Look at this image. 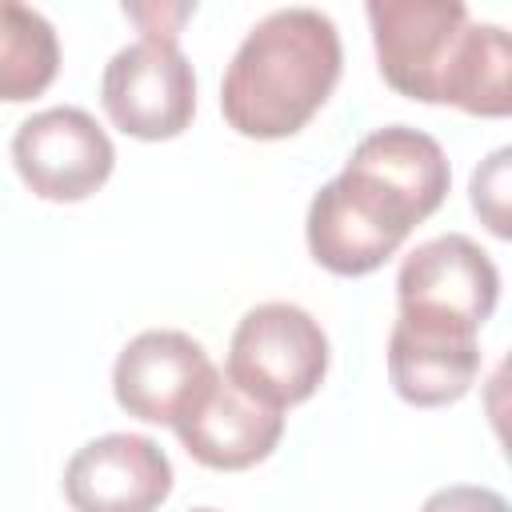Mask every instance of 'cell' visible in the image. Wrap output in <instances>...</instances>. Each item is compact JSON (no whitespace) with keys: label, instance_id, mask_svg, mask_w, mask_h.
Wrapping results in <instances>:
<instances>
[{"label":"cell","instance_id":"1","mask_svg":"<svg viewBox=\"0 0 512 512\" xmlns=\"http://www.w3.org/2000/svg\"><path fill=\"white\" fill-rule=\"evenodd\" d=\"M340 64L344 48L328 12L276 8L240 40L220 84V112L248 140H284L324 108Z\"/></svg>","mask_w":512,"mask_h":512},{"label":"cell","instance_id":"2","mask_svg":"<svg viewBox=\"0 0 512 512\" xmlns=\"http://www.w3.org/2000/svg\"><path fill=\"white\" fill-rule=\"evenodd\" d=\"M328 372V336L312 312L288 300L248 308L228 344L224 376L268 408L308 400Z\"/></svg>","mask_w":512,"mask_h":512},{"label":"cell","instance_id":"3","mask_svg":"<svg viewBox=\"0 0 512 512\" xmlns=\"http://www.w3.org/2000/svg\"><path fill=\"white\" fill-rule=\"evenodd\" d=\"M376 64L408 100L444 104L468 28L464 0H368Z\"/></svg>","mask_w":512,"mask_h":512},{"label":"cell","instance_id":"4","mask_svg":"<svg viewBox=\"0 0 512 512\" xmlns=\"http://www.w3.org/2000/svg\"><path fill=\"white\" fill-rule=\"evenodd\" d=\"M100 100L120 132L136 140H172L192 124L196 76L176 40L140 36L104 64Z\"/></svg>","mask_w":512,"mask_h":512},{"label":"cell","instance_id":"5","mask_svg":"<svg viewBox=\"0 0 512 512\" xmlns=\"http://www.w3.org/2000/svg\"><path fill=\"white\" fill-rule=\"evenodd\" d=\"M500 296L492 256L460 232L416 244L396 272V304L408 320H432L460 332H480Z\"/></svg>","mask_w":512,"mask_h":512},{"label":"cell","instance_id":"6","mask_svg":"<svg viewBox=\"0 0 512 512\" xmlns=\"http://www.w3.org/2000/svg\"><path fill=\"white\" fill-rule=\"evenodd\" d=\"M12 164L40 200L72 204L92 196L116 164V148L92 112L56 104L20 120L12 136Z\"/></svg>","mask_w":512,"mask_h":512},{"label":"cell","instance_id":"7","mask_svg":"<svg viewBox=\"0 0 512 512\" xmlns=\"http://www.w3.org/2000/svg\"><path fill=\"white\" fill-rule=\"evenodd\" d=\"M408 232L412 220L348 172H340L312 196L304 220L312 260L336 276L376 272L408 240Z\"/></svg>","mask_w":512,"mask_h":512},{"label":"cell","instance_id":"8","mask_svg":"<svg viewBox=\"0 0 512 512\" xmlns=\"http://www.w3.org/2000/svg\"><path fill=\"white\" fill-rule=\"evenodd\" d=\"M216 380L204 344L176 328L132 336L112 364L116 404L144 424H176Z\"/></svg>","mask_w":512,"mask_h":512},{"label":"cell","instance_id":"9","mask_svg":"<svg viewBox=\"0 0 512 512\" xmlns=\"http://www.w3.org/2000/svg\"><path fill=\"white\" fill-rule=\"evenodd\" d=\"M168 492L172 460L140 432L96 436L64 464V500L72 512H156Z\"/></svg>","mask_w":512,"mask_h":512},{"label":"cell","instance_id":"10","mask_svg":"<svg viewBox=\"0 0 512 512\" xmlns=\"http://www.w3.org/2000/svg\"><path fill=\"white\" fill-rule=\"evenodd\" d=\"M172 428L196 464L216 472H240L272 456L284 436V416L280 408L252 400L224 372H216L208 392Z\"/></svg>","mask_w":512,"mask_h":512},{"label":"cell","instance_id":"11","mask_svg":"<svg viewBox=\"0 0 512 512\" xmlns=\"http://www.w3.org/2000/svg\"><path fill=\"white\" fill-rule=\"evenodd\" d=\"M340 172L380 192L396 212L412 220V228L444 204L448 184H452V164L444 148L428 132L408 128V124H388V128L368 132L352 148Z\"/></svg>","mask_w":512,"mask_h":512},{"label":"cell","instance_id":"12","mask_svg":"<svg viewBox=\"0 0 512 512\" xmlns=\"http://www.w3.org/2000/svg\"><path fill=\"white\" fill-rule=\"evenodd\" d=\"M388 376L400 400L416 408L452 404L480 376V340L448 324L396 316L388 332Z\"/></svg>","mask_w":512,"mask_h":512},{"label":"cell","instance_id":"13","mask_svg":"<svg viewBox=\"0 0 512 512\" xmlns=\"http://www.w3.org/2000/svg\"><path fill=\"white\" fill-rule=\"evenodd\" d=\"M444 104H456L472 116L512 112V36L500 24L468 20Z\"/></svg>","mask_w":512,"mask_h":512},{"label":"cell","instance_id":"14","mask_svg":"<svg viewBox=\"0 0 512 512\" xmlns=\"http://www.w3.org/2000/svg\"><path fill=\"white\" fill-rule=\"evenodd\" d=\"M60 68V36L48 16L20 0H0V100L40 96Z\"/></svg>","mask_w":512,"mask_h":512},{"label":"cell","instance_id":"15","mask_svg":"<svg viewBox=\"0 0 512 512\" xmlns=\"http://www.w3.org/2000/svg\"><path fill=\"white\" fill-rule=\"evenodd\" d=\"M508 164H512V148H496L476 172H472V208L476 216L500 236H512V220H508Z\"/></svg>","mask_w":512,"mask_h":512},{"label":"cell","instance_id":"16","mask_svg":"<svg viewBox=\"0 0 512 512\" xmlns=\"http://www.w3.org/2000/svg\"><path fill=\"white\" fill-rule=\"evenodd\" d=\"M420 512H508V500L484 484H448L436 488L420 504Z\"/></svg>","mask_w":512,"mask_h":512},{"label":"cell","instance_id":"17","mask_svg":"<svg viewBox=\"0 0 512 512\" xmlns=\"http://www.w3.org/2000/svg\"><path fill=\"white\" fill-rule=\"evenodd\" d=\"M124 12L144 28V36H156V40H176L180 24L196 12V4H124Z\"/></svg>","mask_w":512,"mask_h":512},{"label":"cell","instance_id":"18","mask_svg":"<svg viewBox=\"0 0 512 512\" xmlns=\"http://www.w3.org/2000/svg\"><path fill=\"white\" fill-rule=\"evenodd\" d=\"M192 512H216V508H192Z\"/></svg>","mask_w":512,"mask_h":512}]
</instances>
